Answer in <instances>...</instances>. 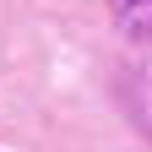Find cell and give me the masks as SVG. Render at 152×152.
<instances>
[{
    "label": "cell",
    "instance_id": "1",
    "mask_svg": "<svg viewBox=\"0 0 152 152\" xmlns=\"http://www.w3.org/2000/svg\"><path fill=\"white\" fill-rule=\"evenodd\" d=\"M109 16H114V27L125 38H136V44L152 38V0H109Z\"/></svg>",
    "mask_w": 152,
    "mask_h": 152
}]
</instances>
